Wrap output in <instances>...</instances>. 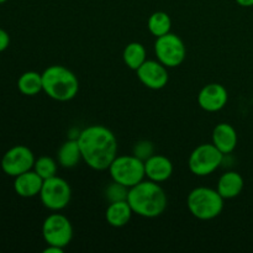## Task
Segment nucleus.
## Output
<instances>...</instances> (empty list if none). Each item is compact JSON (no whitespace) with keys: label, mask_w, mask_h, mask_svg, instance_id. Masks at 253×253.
I'll return each mask as SVG.
<instances>
[{"label":"nucleus","mask_w":253,"mask_h":253,"mask_svg":"<svg viewBox=\"0 0 253 253\" xmlns=\"http://www.w3.org/2000/svg\"><path fill=\"white\" fill-rule=\"evenodd\" d=\"M77 140L83 161L95 170L109 169L118 156V141L105 126H88L79 133Z\"/></svg>","instance_id":"f257e3e1"},{"label":"nucleus","mask_w":253,"mask_h":253,"mask_svg":"<svg viewBox=\"0 0 253 253\" xmlns=\"http://www.w3.org/2000/svg\"><path fill=\"white\" fill-rule=\"evenodd\" d=\"M127 202L133 214L153 219L165 212L167 208V194L157 182L142 180L128 189Z\"/></svg>","instance_id":"f03ea898"},{"label":"nucleus","mask_w":253,"mask_h":253,"mask_svg":"<svg viewBox=\"0 0 253 253\" xmlns=\"http://www.w3.org/2000/svg\"><path fill=\"white\" fill-rule=\"evenodd\" d=\"M41 74L43 91L53 100L68 101L78 94V78L66 67L51 66Z\"/></svg>","instance_id":"7ed1b4c3"},{"label":"nucleus","mask_w":253,"mask_h":253,"mask_svg":"<svg viewBox=\"0 0 253 253\" xmlns=\"http://www.w3.org/2000/svg\"><path fill=\"white\" fill-rule=\"evenodd\" d=\"M224 200L216 189L199 187L189 193L187 205L193 216L203 221H208L221 214L224 209Z\"/></svg>","instance_id":"20e7f679"},{"label":"nucleus","mask_w":253,"mask_h":253,"mask_svg":"<svg viewBox=\"0 0 253 253\" xmlns=\"http://www.w3.org/2000/svg\"><path fill=\"white\" fill-rule=\"evenodd\" d=\"M111 178L125 187L131 188L146 177L145 162L136 156H116L109 167Z\"/></svg>","instance_id":"39448f33"},{"label":"nucleus","mask_w":253,"mask_h":253,"mask_svg":"<svg viewBox=\"0 0 253 253\" xmlns=\"http://www.w3.org/2000/svg\"><path fill=\"white\" fill-rule=\"evenodd\" d=\"M224 156L221 151L215 147L214 143H203L193 151L188 166L193 174L205 177L214 173L220 167Z\"/></svg>","instance_id":"423d86ee"},{"label":"nucleus","mask_w":253,"mask_h":253,"mask_svg":"<svg viewBox=\"0 0 253 253\" xmlns=\"http://www.w3.org/2000/svg\"><path fill=\"white\" fill-rule=\"evenodd\" d=\"M40 198L44 208L52 211H59L68 207L72 198L71 185L63 178L57 175L43 180V185L40 192Z\"/></svg>","instance_id":"0eeeda50"},{"label":"nucleus","mask_w":253,"mask_h":253,"mask_svg":"<svg viewBox=\"0 0 253 253\" xmlns=\"http://www.w3.org/2000/svg\"><path fill=\"white\" fill-rule=\"evenodd\" d=\"M155 52L158 61L167 68L180 66L187 56L184 42L179 36L172 32L157 37L155 43Z\"/></svg>","instance_id":"6e6552de"},{"label":"nucleus","mask_w":253,"mask_h":253,"mask_svg":"<svg viewBox=\"0 0 253 253\" xmlns=\"http://www.w3.org/2000/svg\"><path fill=\"white\" fill-rule=\"evenodd\" d=\"M42 235L47 245L64 249L73 239V226L64 215L52 214L43 221Z\"/></svg>","instance_id":"1a4fd4ad"},{"label":"nucleus","mask_w":253,"mask_h":253,"mask_svg":"<svg viewBox=\"0 0 253 253\" xmlns=\"http://www.w3.org/2000/svg\"><path fill=\"white\" fill-rule=\"evenodd\" d=\"M35 156L29 147L17 145L5 152L1 158V169L9 177H17L19 174L34 169Z\"/></svg>","instance_id":"9d476101"},{"label":"nucleus","mask_w":253,"mask_h":253,"mask_svg":"<svg viewBox=\"0 0 253 253\" xmlns=\"http://www.w3.org/2000/svg\"><path fill=\"white\" fill-rule=\"evenodd\" d=\"M136 72L141 83L153 90H160L168 83L167 67L163 66L160 61L147 59Z\"/></svg>","instance_id":"9b49d317"},{"label":"nucleus","mask_w":253,"mask_h":253,"mask_svg":"<svg viewBox=\"0 0 253 253\" xmlns=\"http://www.w3.org/2000/svg\"><path fill=\"white\" fill-rule=\"evenodd\" d=\"M229 100L226 88L219 83H211L205 85L198 95V103L200 108L208 113H216L225 108Z\"/></svg>","instance_id":"f8f14e48"},{"label":"nucleus","mask_w":253,"mask_h":253,"mask_svg":"<svg viewBox=\"0 0 253 253\" xmlns=\"http://www.w3.org/2000/svg\"><path fill=\"white\" fill-rule=\"evenodd\" d=\"M145 173L150 180L166 182L173 174V165L166 156L153 155L145 161Z\"/></svg>","instance_id":"ddd939ff"},{"label":"nucleus","mask_w":253,"mask_h":253,"mask_svg":"<svg viewBox=\"0 0 253 253\" xmlns=\"http://www.w3.org/2000/svg\"><path fill=\"white\" fill-rule=\"evenodd\" d=\"M42 185L43 179L32 169L19 174L14 180L15 193L21 198H34L40 195Z\"/></svg>","instance_id":"4468645a"},{"label":"nucleus","mask_w":253,"mask_h":253,"mask_svg":"<svg viewBox=\"0 0 253 253\" xmlns=\"http://www.w3.org/2000/svg\"><path fill=\"white\" fill-rule=\"evenodd\" d=\"M212 143L224 155H229L237 146V132L230 124L221 123L212 131Z\"/></svg>","instance_id":"2eb2a0df"},{"label":"nucleus","mask_w":253,"mask_h":253,"mask_svg":"<svg viewBox=\"0 0 253 253\" xmlns=\"http://www.w3.org/2000/svg\"><path fill=\"white\" fill-rule=\"evenodd\" d=\"M244 189V178L240 173L226 172L220 177L217 182V192L224 199H234L239 197Z\"/></svg>","instance_id":"dca6fc26"},{"label":"nucleus","mask_w":253,"mask_h":253,"mask_svg":"<svg viewBox=\"0 0 253 253\" xmlns=\"http://www.w3.org/2000/svg\"><path fill=\"white\" fill-rule=\"evenodd\" d=\"M133 211L127 200L110 203L105 211V219L113 227H124L130 222Z\"/></svg>","instance_id":"f3484780"},{"label":"nucleus","mask_w":253,"mask_h":253,"mask_svg":"<svg viewBox=\"0 0 253 253\" xmlns=\"http://www.w3.org/2000/svg\"><path fill=\"white\" fill-rule=\"evenodd\" d=\"M58 163L64 168H73L81 162L82 152L79 147L78 140H68L59 147L58 153Z\"/></svg>","instance_id":"a211bd4d"},{"label":"nucleus","mask_w":253,"mask_h":253,"mask_svg":"<svg viewBox=\"0 0 253 253\" xmlns=\"http://www.w3.org/2000/svg\"><path fill=\"white\" fill-rule=\"evenodd\" d=\"M17 89L21 94L27 96L37 95L43 90V85H42V74L37 73V72L29 71L25 72L20 76L19 81H17Z\"/></svg>","instance_id":"6ab92c4d"},{"label":"nucleus","mask_w":253,"mask_h":253,"mask_svg":"<svg viewBox=\"0 0 253 253\" xmlns=\"http://www.w3.org/2000/svg\"><path fill=\"white\" fill-rule=\"evenodd\" d=\"M124 62L130 69L137 71L146 61V49L140 42H131L125 47L123 53Z\"/></svg>","instance_id":"aec40b11"},{"label":"nucleus","mask_w":253,"mask_h":253,"mask_svg":"<svg viewBox=\"0 0 253 253\" xmlns=\"http://www.w3.org/2000/svg\"><path fill=\"white\" fill-rule=\"evenodd\" d=\"M147 27L151 34L156 37L163 36V35L170 32L172 27V20L169 15L165 11H156L150 16L147 21Z\"/></svg>","instance_id":"412c9836"},{"label":"nucleus","mask_w":253,"mask_h":253,"mask_svg":"<svg viewBox=\"0 0 253 253\" xmlns=\"http://www.w3.org/2000/svg\"><path fill=\"white\" fill-rule=\"evenodd\" d=\"M34 170L42 178V179H48L56 175L57 173V163L53 158L48 156H42L39 160L35 161Z\"/></svg>","instance_id":"4be33fe9"},{"label":"nucleus","mask_w":253,"mask_h":253,"mask_svg":"<svg viewBox=\"0 0 253 253\" xmlns=\"http://www.w3.org/2000/svg\"><path fill=\"white\" fill-rule=\"evenodd\" d=\"M128 189L130 188L125 187V185L120 184L118 182L111 183L108 185L105 189V198L109 203H115V202H123V200H127Z\"/></svg>","instance_id":"5701e85b"},{"label":"nucleus","mask_w":253,"mask_h":253,"mask_svg":"<svg viewBox=\"0 0 253 253\" xmlns=\"http://www.w3.org/2000/svg\"><path fill=\"white\" fill-rule=\"evenodd\" d=\"M132 153L133 156H136V157L140 158V160H142L145 162L151 156L155 155V146H153V143L151 141L141 140L135 143Z\"/></svg>","instance_id":"b1692460"},{"label":"nucleus","mask_w":253,"mask_h":253,"mask_svg":"<svg viewBox=\"0 0 253 253\" xmlns=\"http://www.w3.org/2000/svg\"><path fill=\"white\" fill-rule=\"evenodd\" d=\"M10 44V36L4 29H0V53L4 52Z\"/></svg>","instance_id":"393cba45"},{"label":"nucleus","mask_w":253,"mask_h":253,"mask_svg":"<svg viewBox=\"0 0 253 253\" xmlns=\"http://www.w3.org/2000/svg\"><path fill=\"white\" fill-rule=\"evenodd\" d=\"M64 249H62V247H58V246H52V245H48L47 246V249H44V253H62L63 252Z\"/></svg>","instance_id":"a878e982"},{"label":"nucleus","mask_w":253,"mask_h":253,"mask_svg":"<svg viewBox=\"0 0 253 253\" xmlns=\"http://www.w3.org/2000/svg\"><path fill=\"white\" fill-rule=\"evenodd\" d=\"M236 2L240 5V6H244V7L253 6V0H236Z\"/></svg>","instance_id":"bb28decb"},{"label":"nucleus","mask_w":253,"mask_h":253,"mask_svg":"<svg viewBox=\"0 0 253 253\" xmlns=\"http://www.w3.org/2000/svg\"><path fill=\"white\" fill-rule=\"evenodd\" d=\"M6 1H7V0H0V5L4 4V2H6Z\"/></svg>","instance_id":"cd10ccee"}]
</instances>
